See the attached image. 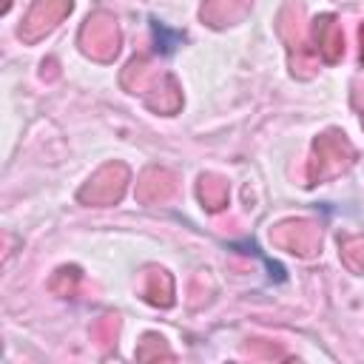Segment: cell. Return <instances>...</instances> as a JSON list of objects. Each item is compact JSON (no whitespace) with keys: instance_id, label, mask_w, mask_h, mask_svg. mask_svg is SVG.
<instances>
[{"instance_id":"cell-1","label":"cell","mask_w":364,"mask_h":364,"mask_svg":"<svg viewBox=\"0 0 364 364\" xmlns=\"http://www.w3.org/2000/svg\"><path fill=\"white\" fill-rule=\"evenodd\" d=\"M355 159V148L350 145V139L338 131H327L313 142V154H310V165H307V179L310 185L327 182L338 173H344Z\"/></svg>"},{"instance_id":"cell-2","label":"cell","mask_w":364,"mask_h":364,"mask_svg":"<svg viewBox=\"0 0 364 364\" xmlns=\"http://www.w3.org/2000/svg\"><path fill=\"white\" fill-rule=\"evenodd\" d=\"M80 46L88 57L100 60V63H108L117 57L119 51V28H117V20L108 14V11H97L85 20L82 31H80Z\"/></svg>"},{"instance_id":"cell-3","label":"cell","mask_w":364,"mask_h":364,"mask_svg":"<svg viewBox=\"0 0 364 364\" xmlns=\"http://www.w3.org/2000/svg\"><path fill=\"white\" fill-rule=\"evenodd\" d=\"M128 185V168L122 162L102 165L80 191V202L85 205H114Z\"/></svg>"},{"instance_id":"cell-4","label":"cell","mask_w":364,"mask_h":364,"mask_svg":"<svg viewBox=\"0 0 364 364\" xmlns=\"http://www.w3.org/2000/svg\"><path fill=\"white\" fill-rule=\"evenodd\" d=\"M270 242L279 245L287 253L296 256H313L321 247V230L316 222L299 219V222H282L270 230Z\"/></svg>"},{"instance_id":"cell-5","label":"cell","mask_w":364,"mask_h":364,"mask_svg":"<svg viewBox=\"0 0 364 364\" xmlns=\"http://www.w3.org/2000/svg\"><path fill=\"white\" fill-rule=\"evenodd\" d=\"M71 11V0H34L23 26H20V37L26 43L40 40L43 34H48L65 14Z\"/></svg>"},{"instance_id":"cell-6","label":"cell","mask_w":364,"mask_h":364,"mask_svg":"<svg viewBox=\"0 0 364 364\" xmlns=\"http://www.w3.org/2000/svg\"><path fill=\"white\" fill-rule=\"evenodd\" d=\"M313 46H316V54L324 60V63H336L341 60L344 54V34H341V26L336 23L333 14H321L313 20Z\"/></svg>"},{"instance_id":"cell-7","label":"cell","mask_w":364,"mask_h":364,"mask_svg":"<svg viewBox=\"0 0 364 364\" xmlns=\"http://www.w3.org/2000/svg\"><path fill=\"white\" fill-rule=\"evenodd\" d=\"M173 191H176V173H171L165 168H148L136 182V199L142 205L165 202Z\"/></svg>"},{"instance_id":"cell-8","label":"cell","mask_w":364,"mask_h":364,"mask_svg":"<svg viewBox=\"0 0 364 364\" xmlns=\"http://www.w3.org/2000/svg\"><path fill=\"white\" fill-rule=\"evenodd\" d=\"M145 102H148L154 111H159V114H173V111L182 105V94H179L176 80H173L171 74H159V77L148 85Z\"/></svg>"},{"instance_id":"cell-9","label":"cell","mask_w":364,"mask_h":364,"mask_svg":"<svg viewBox=\"0 0 364 364\" xmlns=\"http://www.w3.org/2000/svg\"><path fill=\"white\" fill-rule=\"evenodd\" d=\"M250 9V0H205L202 6V20L213 28H222V26H230L236 20H242Z\"/></svg>"},{"instance_id":"cell-10","label":"cell","mask_w":364,"mask_h":364,"mask_svg":"<svg viewBox=\"0 0 364 364\" xmlns=\"http://www.w3.org/2000/svg\"><path fill=\"white\" fill-rule=\"evenodd\" d=\"M142 296L145 301L156 304V307H171L173 304V279L162 270V267H148L142 273Z\"/></svg>"},{"instance_id":"cell-11","label":"cell","mask_w":364,"mask_h":364,"mask_svg":"<svg viewBox=\"0 0 364 364\" xmlns=\"http://www.w3.org/2000/svg\"><path fill=\"white\" fill-rule=\"evenodd\" d=\"M199 199L208 210H222L228 205V182L213 173H205L199 179Z\"/></svg>"},{"instance_id":"cell-12","label":"cell","mask_w":364,"mask_h":364,"mask_svg":"<svg viewBox=\"0 0 364 364\" xmlns=\"http://www.w3.org/2000/svg\"><path fill=\"white\" fill-rule=\"evenodd\" d=\"M341 256L350 270L364 273V236H347L341 242Z\"/></svg>"},{"instance_id":"cell-13","label":"cell","mask_w":364,"mask_h":364,"mask_svg":"<svg viewBox=\"0 0 364 364\" xmlns=\"http://www.w3.org/2000/svg\"><path fill=\"white\" fill-rule=\"evenodd\" d=\"M77 282H80V270H77V267H60V270L51 276L48 287H51L54 293H60V296H71L74 287H77Z\"/></svg>"},{"instance_id":"cell-14","label":"cell","mask_w":364,"mask_h":364,"mask_svg":"<svg viewBox=\"0 0 364 364\" xmlns=\"http://www.w3.org/2000/svg\"><path fill=\"white\" fill-rule=\"evenodd\" d=\"M159 355L171 358V350L165 347V338H162V336H154V333H148V336L142 338L139 350H136V358H142V361H151V358H159Z\"/></svg>"},{"instance_id":"cell-15","label":"cell","mask_w":364,"mask_h":364,"mask_svg":"<svg viewBox=\"0 0 364 364\" xmlns=\"http://www.w3.org/2000/svg\"><path fill=\"white\" fill-rule=\"evenodd\" d=\"M361 60H364V26H361Z\"/></svg>"},{"instance_id":"cell-16","label":"cell","mask_w":364,"mask_h":364,"mask_svg":"<svg viewBox=\"0 0 364 364\" xmlns=\"http://www.w3.org/2000/svg\"><path fill=\"white\" fill-rule=\"evenodd\" d=\"M361 125H364V117H361Z\"/></svg>"}]
</instances>
